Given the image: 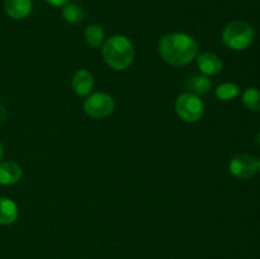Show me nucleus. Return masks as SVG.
<instances>
[{"label": "nucleus", "instance_id": "f257e3e1", "mask_svg": "<svg viewBox=\"0 0 260 259\" xmlns=\"http://www.w3.org/2000/svg\"><path fill=\"white\" fill-rule=\"evenodd\" d=\"M159 53L162 60L170 65H187L197 57L198 43L187 33H168L160 40Z\"/></svg>", "mask_w": 260, "mask_h": 259}, {"label": "nucleus", "instance_id": "f03ea898", "mask_svg": "<svg viewBox=\"0 0 260 259\" xmlns=\"http://www.w3.org/2000/svg\"><path fill=\"white\" fill-rule=\"evenodd\" d=\"M102 52L107 65L118 71L126 70L135 58L134 45L126 36L121 35L109 37L104 42Z\"/></svg>", "mask_w": 260, "mask_h": 259}, {"label": "nucleus", "instance_id": "7ed1b4c3", "mask_svg": "<svg viewBox=\"0 0 260 259\" xmlns=\"http://www.w3.org/2000/svg\"><path fill=\"white\" fill-rule=\"evenodd\" d=\"M254 37V28L244 20L229 23L222 30V42L234 51L246 50L253 43Z\"/></svg>", "mask_w": 260, "mask_h": 259}, {"label": "nucleus", "instance_id": "20e7f679", "mask_svg": "<svg viewBox=\"0 0 260 259\" xmlns=\"http://www.w3.org/2000/svg\"><path fill=\"white\" fill-rule=\"evenodd\" d=\"M175 112L180 119L193 123L202 118L205 113V104L196 94L184 93L178 96L175 102Z\"/></svg>", "mask_w": 260, "mask_h": 259}, {"label": "nucleus", "instance_id": "39448f33", "mask_svg": "<svg viewBox=\"0 0 260 259\" xmlns=\"http://www.w3.org/2000/svg\"><path fill=\"white\" fill-rule=\"evenodd\" d=\"M84 111L91 118H106L114 111V101L107 93H94L84 102Z\"/></svg>", "mask_w": 260, "mask_h": 259}, {"label": "nucleus", "instance_id": "423d86ee", "mask_svg": "<svg viewBox=\"0 0 260 259\" xmlns=\"http://www.w3.org/2000/svg\"><path fill=\"white\" fill-rule=\"evenodd\" d=\"M231 174L240 179H248L254 177L259 170V163L254 156L249 154H240L233 157L229 164Z\"/></svg>", "mask_w": 260, "mask_h": 259}, {"label": "nucleus", "instance_id": "0eeeda50", "mask_svg": "<svg viewBox=\"0 0 260 259\" xmlns=\"http://www.w3.org/2000/svg\"><path fill=\"white\" fill-rule=\"evenodd\" d=\"M71 85H73L74 91L78 94L79 96L88 95L91 91L94 86V78L91 75L90 71L85 70V69H80L76 71L71 80Z\"/></svg>", "mask_w": 260, "mask_h": 259}, {"label": "nucleus", "instance_id": "6e6552de", "mask_svg": "<svg viewBox=\"0 0 260 259\" xmlns=\"http://www.w3.org/2000/svg\"><path fill=\"white\" fill-rule=\"evenodd\" d=\"M197 65L201 73L206 76L217 75L222 70V61L213 52H205L197 56Z\"/></svg>", "mask_w": 260, "mask_h": 259}, {"label": "nucleus", "instance_id": "1a4fd4ad", "mask_svg": "<svg viewBox=\"0 0 260 259\" xmlns=\"http://www.w3.org/2000/svg\"><path fill=\"white\" fill-rule=\"evenodd\" d=\"M32 0H4V10L13 19H24L30 14Z\"/></svg>", "mask_w": 260, "mask_h": 259}, {"label": "nucleus", "instance_id": "9d476101", "mask_svg": "<svg viewBox=\"0 0 260 259\" xmlns=\"http://www.w3.org/2000/svg\"><path fill=\"white\" fill-rule=\"evenodd\" d=\"M22 178V168L14 161L0 163V184L12 185Z\"/></svg>", "mask_w": 260, "mask_h": 259}, {"label": "nucleus", "instance_id": "9b49d317", "mask_svg": "<svg viewBox=\"0 0 260 259\" xmlns=\"http://www.w3.org/2000/svg\"><path fill=\"white\" fill-rule=\"evenodd\" d=\"M18 218V207L10 198H0V225H12Z\"/></svg>", "mask_w": 260, "mask_h": 259}, {"label": "nucleus", "instance_id": "f8f14e48", "mask_svg": "<svg viewBox=\"0 0 260 259\" xmlns=\"http://www.w3.org/2000/svg\"><path fill=\"white\" fill-rule=\"evenodd\" d=\"M185 86L189 89V93L198 95V94L207 93L212 86V81L206 75H193L187 79Z\"/></svg>", "mask_w": 260, "mask_h": 259}, {"label": "nucleus", "instance_id": "ddd939ff", "mask_svg": "<svg viewBox=\"0 0 260 259\" xmlns=\"http://www.w3.org/2000/svg\"><path fill=\"white\" fill-rule=\"evenodd\" d=\"M85 13L80 5L75 3H68L62 7V18L70 24H79L83 22Z\"/></svg>", "mask_w": 260, "mask_h": 259}, {"label": "nucleus", "instance_id": "4468645a", "mask_svg": "<svg viewBox=\"0 0 260 259\" xmlns=\"http://www.w3.org/2000/svg\"><path fill=\"white\" fill-rule=\"evenodd\" d=\"M84 37H85L88 45H90L94 48H98L103 43L106 32L99 24H89L84 30Z\"/></svg>", "mask_w": 260, "mask_h": 259}, {"label": "nucleus", "instance_id": "2eb2a0df", "mask_svg": "<svg viewBox=\"0 0 260 259\" xmlns=\"http://www.w3.org/2000/svg\"><path fill=\"white\" fill-rule=\"evenodd\" d=\"M241 102L250 111H260V89L255 88V86L245 89L243 95H241Z\"/></svg>", "mask_w": 260, "mask_h": 259}, {"label": "nucleus", "instance_id": "dca6fc26", "mask_svg": "<svg viewBox=\"0 0 260 259\" xmlns=\"http://www.w3.org/2000/svg\"><path fill=\"white\" fill-rule=\"evenodd\" d=\"M240 94V88L235 83H223L216 89V96L220 101H233Z\"/></svg>", "mask_w": 260, "mask_h": 259}, {"label": "nucleus", "instance_id": "f3484780", "mask_svg": "<svg viewBox=\"0 0 260 259\" xmlns=\"http://www.w3.org/2000/svg\"><path fill=\"white\" fill-rule=\"evenodd\" d=\"M47 4L52 5V7H63V5H66L68 3H70V0H45Z\"/></svg>", "mask_w": 260, "mask_h": 259}, {"label": "nucleus", "instance_id": "a211bd4d", "mask_svg": "<svg viewBox=\"0 0 260 259\" xmlns=\"http://www.w3.org/2000/svg\"><path fill=\"white\" fill-rule=\"evenodd\" d=\"M7 118H8L7 109H5L4 106L0 104V123H4V122L7 121Z\"/></svg>", "mask_w": 260, "mask_h": 259}, {"label": "nucleus", "instance_id": "6ab92c4d", "mask_svg": "<svg viewBox=\"0 0 260 259\" xmlns=\"http://www.w3.org/2000/svg\"><path fill=\"white\" fill-rule=\"evenodd\" d=\"M3 157V145H2V142H0V159H2Z\"/></svg>", "mask_w": 260, "mask_h": 259}, {"label": "nucleus", "instance_id": "aec40b11", "mask_svg": "<svg viewBox=\"0 0 260 259\" xmlns=\"http://www.w3.org/2000/svg\"><path fill=\"white\" fill-rule=\"evenodd\" d=\"M258 163H259V170H258V172H259V173H260V159H259V160H258Z\"/></svg>", "mask_w": 260, "mask_h": 259}]
</instances>
